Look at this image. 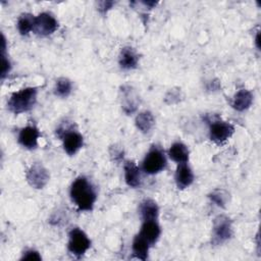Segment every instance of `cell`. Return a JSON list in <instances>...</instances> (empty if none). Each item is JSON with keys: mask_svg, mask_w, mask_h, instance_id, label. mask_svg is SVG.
<instances>
[{"mask_svg": "<svg viewBox=\"0 0 261 261\" xmlns=\"http://www.w3.org/2000/svg\"><path fill=\"white\" fill-rule=\"evenodd\" d=\"M228 193L222 189L214 190L211 194H209L210 200L215 203L217 206L224 208L228 202Z\"/></svg>", "mask_w": 261, "mask_h": 261, "instance_id": "cell-23", "label": "cell"}, {"mask_svg": "<svg viewBox=\"0 0 261 261\" xmlns=\"http://www.w3.org/2000/svg\"><path fill=\"white\" fill-rule=\"evenodd\" d=\"M124 180L126 185L133 189L139 188L142 185V172L140 167L132 160L124 161Z\"/></svg>", "mask_w": 261, "mask_h": 261, "instance_id": "cell-13", "label": "cell"}, {"mask_svg": "<svg viewBox=\"0 0 261 261\" xmlns=\"http://www.w3.org/2000/svg\"><path fill=\"white\" fill-rule=\"evenodd\" d=\"M58 29L57 19L49 12H42L35 16L34 33L39 37H48Z\"/></svg>", "mask_w": 261, "mask_h": 261, "instance_id": "cell-7", "label": "cell"}, {"mask_svg": "<svg viewBox=\"0 0 261 261\" xmlns=\"http://www.w3.org/2000/svg\"><path fill=\"white\" fill-rule=\"evenodd\" d=\"M168 157L177 164L188 163L190 157L189 148L181 142H175L169 147Z\"/></svg>", "mask_w": 261, "mask_h": 261, "instance_id": "cell-18", "label": "cell"}, {"mask_svg": "<svg viewBox=\"0 0 261 261\" xmlns=\"http://www.w3.org/2000/svg\"><path fill=\"white\" fill-rule=\"evenodd\" d=\"M54 95L60 98H67L71 91H72V83L69 79L67 77H59L56 82H55V86H54Z\"/></svg>", "mask_w": 261, "mask_h": 261, "instance_id": "cell-22", "label": "cell"}, {"mask_svg": "<svg viewBox=\"0 0 261 261\" xmlns=\"http://www.w3.org/2000/svg\"><path fill=\"white\" fill-rule=\"evenodd\" d=\"M253 103V94L247 89L239 90L231 101V107L237 111H245L251 107Z\"/></svg>", "mask_w": 261, "mask_h": 261, "instance_id": "cell-15", "label": "cell"}, {"mask_svg": "<svg viewBox=\"0 0 261 261\" xmlns=\"http://www.w3.org/2000/svg\"><path fill=\"white\" fill-rule=\"evenodd\" d=\"M110 155L111 156H114V160L117 161V160H121L122 159V151L121 150H118V149H114V151H110Z\"/></svg>", "mask_w": 261, "mask_h": 261, "instance_id": "cell-27", "label": "cell"}, {"mask_svg": "<svg viewBox=\"0 0 261 261\" xmlns=\"http://www.w3.org/2000/svg\"><path fill=\"white\" fill-rule=\"evenodd\" d=\"M166 165L167 160L164 151L157 146H152L143 159L142 170L147 174L153 175L164 170Z\"/></svg>", "mask_w": 261, "mask_h": 261, "instance_id": "cell-3", "label": "cell"}, {"mask_svg": "<svg viewBox=\"0 0 261 261\" xmlns=\"http://www.w3.org/2000/svg\"><path fill=\"white\" fill-rule=\"evenodd\" d=\"M234 133V126L221 119L212 120L209 124V138L217 145L225 143Z\"/></svg>", "mask_w": 261, "mask_h": 261, "instance_id": "cell-6", "label": "cell"}, {"mask_svg": "<svg viewBox=\"0 0 261 261\" xmlns=\"http://www.w3.org/2000/svg\"><path fill=\"white\" fill-rule=\"evenodd\" d=\"M255 44H256V46H257V48L259 49L260 48V46H259V34H257V36H256V40H255Z\"/></svg>", "mask_w": 261, "mask_h": 261, "instance_id": "cell-28", "label": "cell"}, {"mask_svg": "<svg viewBox=\"0 0 261 261\" xmlns=\"http://www.w3.org/2000/svg\"><path fill=\"white\" fill-rule=\"evenodd\" d=\"M21 260H42L40 253L34 249H28L22 253Z\"/></svg>", "mask_w": 261, "mask_h": 261, "instance_id": "cell-25", "label": "cell"}, {"mask_svg": "<svg viewBox=\"0 0 261 261\" xmlns=\"http://www.w3.org/2000/svg\"><path fill=\"white\" fill-rule=\"evenodd\" d=\"M38 97V88L36 87H27L20 89L17 92L11 94L7 101V107L10 112L14 114H20L28 112L37 103Z\"/></svg>", "mask_w": 261, "mask_h": 261, "instance_id": "cell-2", "label": "cell"}, {"mask_svg": "<svg viewBox=\"0 0 261 261\" xmlns=\"http://www.w3.org/2000/svg\"><path fill=\"white\" fill-rule=\"evenodd\" d=\"M40 136V130L36 125L28 124L19 130L17 136V142L21 147L28 150H34L38 147V141Z\"/></svg>", "mask_w": 261, "mask_h": 261, "instance_id": "cell-10", "label": "cell"}, {"mask_svg": "<svg viewBox=\"0 0 261 261\" xmlns=\"http://www.w3.org/2000/svg\"><path fill=\"white\" fill-rule=\"evenodd\" d=\"M25 178L32 188L40 190L48 184L50 174L48 169L42 163L35 162L28 169Z\"/></svg>", "mask_w": 261, "mask_h": 261, "instance_id": "cell-8", "label": "cell"}, {"mask_svg": "<svg viewBox=\"0 0 261 261\" xmlns=\"http://www.w3.org/2000/svg\"><path fill=\"white\" fill-rule=\"evenodd\" d=\"M139 54L132 47H123L120 50L118 57V64L124 70L135 69L139 64Z\"/></svg>", "mask_w": 261, "mask_h": 261, "instance_id": "cell-14", "label": "cell"}, {"mask_svg": "<svg viewBox=\"0 0 261 261\" xmlns=\"http://www.w3.org/2000/svg\"><path fill=\"white\" fill-rule=\"evenodd\" d=\"M114 5L113 1H99L97 3V9L100 13L105 14L108 10H110L112 8V6Z\"/></svg>", "mask_w": 261, "mask_h": 261, "instance_id": "cell-26", "label": "cell"}, {"mask_svg": "<svg viewBox=\"0 0 261 261\" xmlns=\"http://www.w3.org/2000/svg\"><path fill=\"white\" fill-rule=\"evenodd\" d=\"M135 123H136L137 128L141 133L148 134L153 129V127L155 125V118H154V115L150 111L145 110V111H142L137 114Z\"/></svg>", "mask_w": 261, "mask_h": 261, "instance_id": "cell-20", "label": "cell"}, {"mask_svg": "<svg viewBox=\"0 0 261 261\" xmlns=\"http://www.w3.org/2000/svg\"><path fill=\"white\" fill-rule=\"evenodd\" d=\"M195 175L188 163H179L176 166L174 173V182L177 189L185 190L194 181Z\"/></svg>", "mask_w": 261, "mask_h": 261, "instance_id": "cell-11", "label": "cell"}, {"mask_svg": "<svg viewBox=\"0 0 261 261\" xmlns=\"http://www.w3.org/2000/svg\"><path fill=\"white\" fill-rule=\"evenodd\" d=\"M151 245L139 233L134 238L132 244V253L136 259L146 260L149 255Z\"/></svg>", "mask_w": 261, "mask_h": 261, "instance_id": "cell-19", "label": "cell"}, {"mask_svg": "<svg viewBox=\"0 0 261 261\" xmlns=\"http://www.w3.org/2000/svg\"><path fill=\"white\" fill-rule=\"evenodd\" d=\"M233 236L232 221L225 215H218L213 219L211 243L219 246L227 242Z\"/></svg>", "mask_w": 261, "mask_h": 261, "instance_id": "cell-4", "label": "cell"}, {"mask_svg": "<svg viewBox=\"0 0 261 261\" xmlns=\"http://www.w3.org/2000/svg\"><path fill=\"white\" fill-rule=\"evenodd\" d=\"M139 234L143 237L152 247L158 242L161 236V227L157 220H144Z\"/></svg>", "mask_w": 261, "mask_h": 261, "instance_id": "cell-12", "label": "cell"}, {"mask_svg": "<svg viewBox=\"0 0 261 261\" xmlns=\"http://www.w3.org/2000/svg\"><path fill=\"white\" fill-rule=\"evenodd\" d=\"M69 196L72 203L80 211H92L97 200V191L91 180L84 176H77L71 184Z\"/></svg>", "mask_w": 261, "mask_h": 261, "instance_id": "cell-1", "label": "cell"}, {"mask_svg": "<svg viewBox=\"0 0 261 261\" xmlns=\"http://www.w3.org/2000/svg\"><path fill=\"white\" fill-rule=\"evenodd\" d=\"M91 248V240L80 227L72 228L68 233L67 250L76 258L83 257Z\"/></svg>", "mask_w": 261, "mask_h": 261, "instance_id": "cell-5", "label": "cell"}, {"mask_svg": "<svg viewBox=\"0 0 261 261\" xmlns=\"http://www.w3.org/2000/svg\"><path fill=\"white\" fill-rule=\"evenodd\" d=\"M122 98H121V108L126 114L134 113L139 105L138 97L135 95L133 89L128 86H123L121 88Z\"/></svg>", "mask_w": 261, "mask_h": 261, "instance_id": "cell-16", "label": "cell"}, {"mask_svg": "<svg viewBox=\"0 0 261 261\" xmlns=\"http://www.w3.org/2000/svg\"><path fill=\"white\" fill-rule=\"evenodd\" d=\"M139 213L142 220H157L159 207L153 199H145L139 205Z\"/></svg>", "mask_w": 261, "mask_h": 261, "instance_id": "cell-17", "label": "cell"}, {"mask_svg": "<svg viewBox=\"0 0 261 261\" xmlns=\"http://www.w3.org/2000/svg\"><path fill=\"white\" fill-rule=\"evenodd\" d=\"M11 70V63L8 57L5 54V51L2 52V69H1V77L4 79Z\"/></svg>", "mask_w": 261, "mask_h": 261, "instance_id": "cell-24", "label": "cell"}, {"mask_svg": "<svg viewBox=\"0 0 261 261\" xmlns=\"http://www.w3.org/2000/svg\"><path fill=\"white\" fill-rule=\"evenodd\" d=\"M35 16L31 13H22L17 19V31L21 36H28L31 32L34 31Z\"/></svg>", "mask_w": 261, "mask_h": 261, "instance_id": "cell-21", "label": "cell"}, {"mask_svg": "<svg viewBox=\"0 0 261 261\" xmlns=\"http://www.w3.org/2000/svg\"><path fill=\"white\" fill-rule=\"evenodd\" d=\"M62 146L65 153L69 156L75 155L84 145V137L73 127L68 129L61 138Z\"/></svg>", "mask_w": 261, "mask_h": 261, "instance_id": "cell-9", "label": "cell"}]
</instances>
